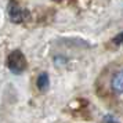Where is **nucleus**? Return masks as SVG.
<instances>
[{
	"label": "nucleus",
	"instance_id": "nucleus-5",
	"mask_svg": "<svg viewBox=\"0 0 123 123\" xmlns=\"http://www.w3.org/2000/svg\"><path fill=\"white\" fill-rule=\"evenodd\" d=\"M113 43H115V44H122L123 43V32L116 35V36L113 37Z\"/></svg>",
	"mask_w": 123,
	"mask_h": 123
},
{
	"label": "nucleus",
	"instance_id": "nucleus-6",
	"mask_svg": "<svg viewBox=\"0 0 123 123\" xmlns=\"http://www.w3.org/2000/svg\"><path fill=\"white\" fill-rule=\"evenodd\" d=\"M105 123H117V122H116V120H113V119H106Z\"/></svg>",
	"mask_w": 123,
	"mask_h": 123
},
{
	"label": "nucleus",
	"instance_id": "nucleus-4",
	"mask_svg": "<svg viewBox=\"0 0 123 123\" xmlns=\"http://www.w3.org/2000/svg\"><path fill=\"white\" fill-rule=\"evenodd\" d=\"M36 86L40 91H46L50 86V79H49V75L47 73H40L39 78H37V82H36Z\"/></svg>",
	"mask_w": 123,
	"mask_h": 123
},
{
	"label": "nucleus",
	"instance_id": "nucleus-3",
	"mask_svg": "<svg viewBox=\"0 0 123 123\" xmlns=\"http://www.w3.org/2000/svg\"><path fill=\"white\" fill-rule=\"evenodd\" d=\"M112 89L116 93H123V71H119L112 78Z\"/></svg>",
	"mask_w": 123,
	"mask_h": 123
},
{
	"label": "nucleus",
	"instance_id": "nucleus-2",
	"mask_svg": "<svg viewBox=\"0 0 123 123\" xmlns=\"http://www.w3.org/2000/svg\"><path fill=\"white\" fill-rule=\"evenodd\" d=\"M8 15H10V19L12 22H21L28 17V12L24 8L18 7L17 4L11 3V4H8Z\"/></svg>",
	"mask_w": 123,
	"mask_h": 123
},
{
	"label": "nucleus",
	"instance_id": "nucleus-1",
	"mask_svg": "<svg viewBox=\"0 0 123 123\" xmlns=\"http://www.w3.org/2000/svg\"><path fill=\"white\" fill-rule=\"evenodd\" d=\"M7 67L12 73H22L26 69V60L25 55L19 50H14L10 53V55L7 58Z\"/></svg>",
	"mask_w": 123,
	"mask_h": 123
}]
</instances>
